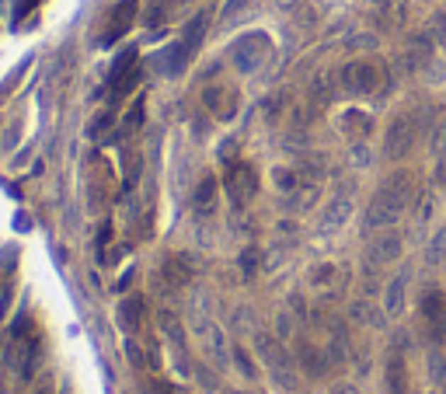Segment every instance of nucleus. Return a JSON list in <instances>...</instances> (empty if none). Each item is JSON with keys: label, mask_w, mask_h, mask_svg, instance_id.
Instances as JSON below:
<instances>
[{"label": "nucleus", "mask_w": 446, "mask_h": 394, "mask_svg": "<svg viewBox=\"0 0 446 394\" xmlns=\"http://www.w3.org/2000/svg\"><path fill=\"white\" fill-rule=\"evenodd\" d=\"M238 363H241V370H244V377H255V363H251V359H247V356H244V349H238Z\"/></svg>", "instance_id": "obj_25"}, {"label": "nucleus", "mask_w": 446, "mask_h": 394, "mask_svg": "<svg viewBox=\"0 0 446 394\" xmlns=\"http://www.w3.org/2000/svg\"><path fill=\"white\" fill-rule=\"evenodd\" d=\"M247 4H251V0H227V4H223V14H220V21H223V25H234V21H238V14H241Z\"/></svg>", "instance_id": "obj_21"}, {"label": "nucleus", "mask_w": 446, "mask_h": 394, "mask_svg": "<svg viewBox=\"0 0 446 394\" xmlns=\"http://www.w3.org/2000/svg\"><path fill=\"white\" fill-rule=\"evenodd\" d=\"M136 56H140L136 49H122L119 56H116V63H112V70H108V84H112V87H116L126 74H133V70H136Z\"/></svg>", "instance_id": "obj_14"}, {"label": "nucleus", "mask_w": 446, "mask_h": 394, "mask_svg": "<svg viewBox=\"0 0 446 394\" xmlns=\"http://www.w3.org/2000/svg\"><path fill=\"white\" fill-rule=\"evenodd\" d=\"M401 255V237L398 234H384L377 237L369 248H366V262L369 266H384V262H394Z\"/></svg>", "instance_id": "obj_10"}, {"label": "nucleus", "mask_w": 446, "mask_h": 394, "mask_svg": "<svg viewBox=\"0 0 446 394\" xmlns=\"http://www.w3.org/2000/svg\"><path fill=\"white\" fill-rule=\"evenodd\" d=\"M255 349L262 356V363L269 366V373H272V381L276 384H283V388H296V370H293V356L286 353L283 346H279V339H272V335H255Z\"/></svg>", "instance_id": "obj_2"}, {"label": "nucleus", "mask_w": 446, "mask_h": 394, "mask_svg": "<svg viewBox=\"0 0 446 394\" xmlns=\"http://www.w3.org/2000/svg\"><path fill=\"white\" fill-rule=\"evenodd\" d=\"M164 276L171 279V286H182V283H189L192 273H189V262L174 255V258H167V262H164Z\"/></svg>", "instance_id": "obj_20"}, {"label": "nucleus", "mask_w": 446, "mask_h": 394, "mask_svg": "<svg viewBox=\"0 0 446 394\" xmlns=\"http://www.w3.org/2000/svg\"><path fill=\"white\" fill-rule=\"evenodd\" d=\"M265 53H269V39L265 35H244V39L234 42V49H230V56H234V67L241 70V74H251V70H258L262 67V60H265Z\"/></svg>", "instance_id": "obj_5"}, {"label": "nucleus", "mask_w": 446, "mask_h": 394, "mask_svg": "<svg viewBox=\"0 0 446 394\" xmlns=\"http://www.w3.org/2000/svg\"><path fill=\"white\" fill-rule=\"evenodd\" d=\"M119 324L126 332H136L143 324V300L140 297H126L119 304Z\"/></svg>", "instance_id": "obj_13"}, {"label": "nucleus", "mask_w": 446, "mask_h": 394, "mask_svg": "<svg viewBox=\"0 0 446 394\" xmlns=\"http://www.w3.org/2000/svg\"><path fill=\"white\" fill-rule=\"evenodd\" d=\"M415 133H418V119L411 116H398L391 122V129H387V140H384V154L391 160H401L411 151V143H415Z\"/></svg>", "instance_id": "obj_4"}, {"label": "nucleus", "mask_w": 446, "mask_h": 394, "mask_svg": "<svg viewBox=\"0 0 446 394\" xmlns=\"http://www.w3.org/2000/svg\"><path fill=\"white\" fill-rule=\"evenodd\" d=\"M136 11H140V0H119L116 7H112V14H108V25H105V32H101V45H112V42H119L129 28H133V21H136Z\"/></svg>", "instance_id": "obj_7"}, {"label": "nucleus", "mask_w": 446, "mask_h": 394, "mask_svg": "<svg viewBox=\"0 0 446 394\" xmlns=\"http://www.w3.org/2000/svg\"><path fill=\"white\" fill-rule=\"evenodd\" d=\"M126 353H129V363H133V366H140V363H143V359H140V349H136V342H129V346H126Z\"/></svg>", "instance_id": "obj_27"}, {"label": "nucleus", "mask_w": 446, "mask_h": 394, "mask_svg": "<svg viewBox=\"0 0 446 394\" xmlns=\"http://www.w3.org/2000/svg\"><path fill=\"white\" fill-rule=\"evenodd\" d=\"M227 192H230V202L234 206H247L255 192H258V175L251 164H234L227 171Z\"/></svg>", "instance_id": "obj_6"}, {"label": "nucleus", "mask_w": 446, "mask_h": 394, "mask_svg": "<svg viewBox=\"0 0 446 394\" xmlns=\"http://www.w3.org/2000/svg\"><path fill=\"white\" fill-rule=\"evenodd\" d=\"M335 394H356V391H352V388H338Z\"/></svg>", "instance_id": "obj_29"}, {"label": "nucleus", "mask_w": 446, "mask_h": 394, "mask_svg": "<svg viewBox=\"0 0 446 394\" xmlns=\"http://www.w3.org/2000/svg\"><path fill=\"white\" fill-rule=\"evenodd\" d=\"M213 202H216V178H203L199 189H196V196H192V206H196V213L206 217L213 209Z\"/></svg>", "instance_id": "obj_16"}, {"label": "nucleus", "mask_w": 446, "mask_h": 394, "mask_svg": "<svg viewBox=\"0 0 446 394\" xmlns=\"http://www.w3.org/2000/svg\"><path fill=\"white\" fill-rule=\"evenodd\" d=\"M411 199H415V178L405 171L391 175L366 209V231H380V227L398 224V217L411 206Z\"/></svg>", "instance_id": "obj_1"}, {"label": "nucleus", "mask_w": 446, "mask_h": 394, "mask_svg": "<svg viewBox=\"0 0 446 394\" xmlns=\"http://www.w3.org/2000/svg\"><path fill=\"white\" fill-rule=\"evenodd\" d=\"M387 388L391 394H408V366L401 353L387 356Z\"/></svg>", "instance_id": "obj_11"}, {"label": "nucleus", "mask_w": 446, "mask_h": 394, "mask_svg": "<svg viewBox=\"0 0 446 394\" xmlns=\"http://www.w3.org/2000/svg\"><path fill=\"white\" fill-rule=\"evenodd\" d=\"M349 209H352V199H349V196H335L331 202H328L325 217H321V227H325V231L342 227V224H345V217H349Z\"/></svg>", "instance_id": "obj_12"}, {"label": "nucleus", "mask_w": 446, "mask_h": 394, "mask_svg": "<svg viewBox=\"0 0 446 394\" xmlns=\"http://www.w3.org/2000/svg\"><path fill=\"white\" fill-rule=\"evenodd\" d=\"M422 317H425L433 339H446V293L443 290H425V297H422Z\"/></svg>", "instance_id": "obj_8"}, {"label": "nucleus", "mask_w": 446, "mask_h": 394, "mask_svg": "<svg viewBox=\"0 0 446 394\" xmlns=\"http://www.w3.org/2000/svg\"><path fill=\"white\" fill-rule=\"evenodd\" d=\"M443 388H446V381H443Z\"/></svg>", "instance_id": "obj_30"}, {"label": "nucleus", "mask_w": 446, "mask_h": 394, "mask_svg": "<svg viewBox=\"0 0 446 394\" xmlns=\"http://www.w3.org/2000/svg\"><path fill=\"white\" fill-rule=\"evenodd\" d=\"M405 286H408V273L394 276V283L387 286V314L391 317H398L401 307H405Z\"/></svg>", "instance_id": "obj_15"}, {"label": "nucleus", "mask_w": 446, "mask_h": 394, "mask_svg": "<svg viewBox=\"0 0 446 394\" xmlns=\"http://www.w3.org/2000/svg\"><path fill=\"white\" fill-rule=\"evenodd\" d=\"M429 258H433V262H443V258H446V231H440L436 244L429 248Z\"/></svg>", "instance_id": "obj_23"}, {"label": "nucleus", "mask_w": 446, "mask_h": 394, "mask_svg": "<svg viewBox=\"0 0 446 394\" xmlns=\"http://www.w3.org/2000/svg\"><path fill=\"white\" fill-rule=\"evenodd\" d=\"M206 35V14H196L189 25H185V35H182V45L189 49V53H196L199 49V42Z\"/></svg>", "instance_id": "obj_18"}, {"label": "nucleus", "mask_w": 446, "mask_h": 394, "mask_svg": "<svg viewBox=\"0 0 446 394\" xmlns=\"http://www.w3.org/2000/svg\"><path fill=\"white\" fill-rule=\"evenodd\" d=\"M241 266H244V273H247V276H255V251H244Z\"/></svg>", "instance_id": "obj_26"}, {"label": "nucleus", "mask_w": 446, "mask_h": 394, "mask_svg": "<svg viewBox=\"0 0 446 394\" xmlns=\"http://www.w3.org/2000/svg\"><path fill=\"white\" fill-rule=\"evenodd\" d=\"M446 151V126H440V133H436V154H443Z\"/></svg>", "instance_id": "obj_28"}, {"label": "nucleus", "mask_w": 446, "mask_h": 394, "mask_svg": "<svg viewBox=\"0 0 446 394\" xmlns=\"http://www.w3.org/2000/svg\"><path fill=\"white\" fill-rule=\"evenodd\" d=\"M112 126H116V112L108 109V112H101V116L87 126V136H91V140H98V143H105V140H108V133H112Z\"/></svg>", "instance_id": "obj_19"}, {"label": "nucleus", "mask_w": 446, "mask_h": 394, "mask_svg": "<svg viewBox=\"0 0 446 394\" xmlns=\"http://www.w3.org/2000/svg\"><path fill=\"white\" fill-rule=\"evenodd\" d=\"M331 98V87H328V80H314V102H328Z\"/></svg>", "instance_id": "obj_24"}, {"label": "nucleus", "mask_w": 446, "mask_h": 394, "mask_svg": "<svg viewBox=\"0 0 446 394\" xmlns=\"http://www.w3.org/2000/svg\"><path fill=\"white\" fill-rule=\"evenodd\" d=\"M300 363H303V370H307L311 377H321V373L328 370L325 353H318L311 342H303V346H300Z\"/></svg>", "instance_id": "obj_17"}, {"label": "nucleus", "mask_w": 446, "mask_h": 394, "mask_svg": "<svg viewBox=\"0 0 446 394\" xmlns=\"http://www.w3.org/2000/svg\"><path fill=\"white\" fill-rule=\"evenodd\" d=\"M203 105L216 119H234V112H238V91L223 87V84H213V87H206Z\"/></svg>", "instance_id": "obj_9"}, {"label": "nucleus", "mask_w": 446, "mask_h": 394, "mask_svg": "<svg viewBox=\"0 0 446 394\" xmlns=\"http://www.w3.org/2000/svg\"><path fill=\"white\" fill-rule=\"evenodd\" d=\"M338 80H342V87H345L349 94H373L377 84H380V67H377V63H366V60H352V63L342 67Z\"/></svg>", "instance_id": "obj_3"}, {"label": "nucleus", "mask_w": 446, "mask_h": 394, "mask_svg": "<svg viewBox=\"0 0 446 394\" xmlns=\"http://www.w3.org/2000/svg\"><path fill=\"white\" fill-rule=\"evenodd\" d=\"M429 373H433V377H436L440 384L446 381V366H443V356H440V353L429 356Z\"/></svg>", "instance_id": "obj_22"}]
</instances>
